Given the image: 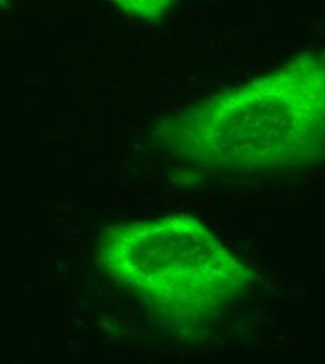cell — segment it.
Wrapping results in <instances>:
<instances>
[{"label":"cell","instance_id":"3","mask_svg":"<svg viewBox=\"0 0 325 364\" xmlns=\"http://www.w3.org/2000/svg\"><path fill=\"white\" fill-rule=\"evenodd\" d=\"M121 10L143 20L160 18L176 0H111Z\"/></svg>","mask_w":325,"mask_h":364},{"label":"cell","instance_id":"1","mask_svg":"<svg viewBox=\"0 0 325 364\" xmlns=\"http://www.w3.org/2000/svg\"><path fill=\"white\" fill-rule=\"evenodd\" d=\"M180 153L233 173L299 167L325 146V56L303 55L166 125Z\"/></svg>","mask_w":325,"mask_h":364},{"label":"cell","instance_id":"2","mask_svg":"<svg viewBox=\"0 0 325 364\" xmlns=\"http://www.w3.org/2000/svg\"><path fill=\"white\" fill-rule=\"evenodd\" d=\"M100 259L110 276L176 317H209L248 289V269L201 223L184 216L111 230Z\"/></svg>","mask_w":325,"mask_h":364}]
</instances>
